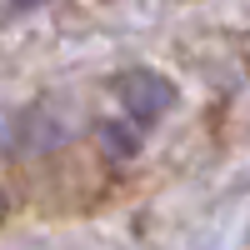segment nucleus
Instances as JSON below:
<instances>
[{
  "label": "nucleus",
  "mask_w": 250,
  "mask_h": 250,
  "mask_svg": "<svg viewBox=\"0 0 250 250\" xmlns=\"http://www.w3.org/2000/svg\"><path fill=\"white\" fill-rule=\"evenodd\" d=\"M115 105H120V120H130L140 130V125H155L165 110L175 105V85L160 70H145V65L120 70L115 75Z\"/></svg>",
  "instance_id": "nucleus-1"
},
{
  "label": "nucleus",
  "mask_w": 250,
  "mask_h": 250,
  "mask_svg": "<svg viewBox=\"0 0 250 250\" xmlns=\"http://www.w3.org/2000/svg\"><path fill=\"white\" fill-rule=\"evenodd\" d=\"M100 135H105V145H110L115 160H130V155L140 150V130H135L130 120H105V125H100Z\"/></svg>",
  "instance_id": "nucleus-2"
},
{
  "label": "nucleus",
  "mask_w": 250,
  "mask_h": 250,
  "mask_svg": "<svg viewBox=\"0 0 250 250\" xmlns=\"http://www.w3.org/2000/svg\"><path fill=\"white\" fill-rule=\"evenodd\" d=\"M15 10H35V5H45V0H10Z\"/></svg>",
  "instance_id": "nucleus-3"
},
{
  "label": "nucleus",
  "mask_w": 250,
  "mask_h": 250,
  "mask_svg": "<svg viewBox=\"0 0 250 250\" xmlns=\"http://www.w3.org/2000/svg\"><path fill=\"white\" fill-rule=\"evenodd\" d=\"M0 215H5V195H0Z\"/></svg>",
  "instance_id": "nucleus-4"
}]
</instances>
